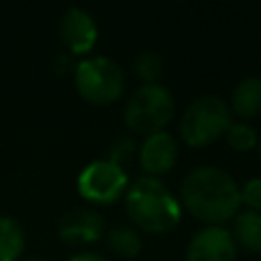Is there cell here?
<instances>
[{"mask_svg": "<svg viewBox=\"0 0 261 261\" xmlns=\"http://www.w3.org/2000/svg\"><path fill=\"white\" fill-rule=\"evenodd\" d=\"M179 204L208 226H222L241 210V188L220 167H194L181 181Z\"/></svg>", "mask_w": 261, "mask_h": 261, "instance_id": "1", "label": "cell"}, {"mask_svg": "<svg viewBox=\"0 0 261 261\" xmlns=\"http://www.w3.org/2000/svg\"><path fill=\"white\" fill-rule=\"evenodd\" d=\"M124 208L133 224L145 232H169L181 220L179 200L159 177L151 175H143L126 188Z\"/></svg>", "mask_w": 261, "mask_h": 261, "instance_id": "2", "label": "cell"}, {"mask_svg": "<svg viewBox=\"0 0 261 261\" xmlns=\"http://www.w3.org/2000/svg\"><path fill=\"white\" fill-rule=\"evenodd\" d=\"M175 112V102L171 92L157 84H141L124 104V124L128 130L149 137L167 126Z\"/></svg>", "mask_w": 261, "mask_h": 261, "instance_id": "3", "label": "cell"}, {"mask_svg": "<svg viewBox=\"0 0 261 261\" xmlns=\"http://www.w3.org/2000/svg\"><path fill=\"white\" fill-rule=\"evenodd\" d=\"M232 124L228 104L218 96H200L188 104L179 118L181 141L190 147H206L226 135Z\"/></svg>", "mask_w": 261, "mask_h": 261, "instance_id": "4", "label": "cell"}, {"mask_svg": "<svg viewBox=\"0 0 261 261\" xmlns=\"http://www.w3.org/2000/svg\"><path fill=\"white\" fill-rule=\"evenodd\" d=\"M73 84L86 102L104 106L116 102L122 96L124 73L112 57L90 55L75 65Z\"/></svg>", "mask_w": 261, "mask_h": 261, "instance_id": "5", "label": "cell"}, {"mask_svg": "<svg viewBox=\"0 0 261 261\" xmlns=\"http://www.w3.org/2000/svg\"><path fill=\"white\" fill-rule=\"evenodd\" d=\"M75 186L84 200L90 204L106 206L118 202L126 194L128 175L124 167L110 159H94L77 173Z\"/></svg>", "mask_w": 261, "mask_h": 261, "instance_id": "6", "label": "cell"}, {"mask_svg": "<svg viewBox=\"0 0 261 261\" xmlns=\"http://www.w3.org/2000/svg\"><path fill=\"white\" fill-rule=\"evenodd\" d=\"M237 243L224 226H204L188 243L186 261H234Z\"/></svg>", "mask_w": 261, "mask_h": 261, "instance_id": "7", "label": "cell"}, {"mask_svg": "<svg viewBox=\"0 0 261 261\" xmlns=\"http://www.w3.org/2000/svg\"><path fill=\"white\" fill-rule=\"evenodd\" d=\"M59 37L71 55H84L98 43V24L88 10L69 6L59 18Z\"/></svg>", "mask_w": 261, "mask_h": 261, "instance_id": "8", "label": "cell"}, {"mask_svg": "<svg viewBox=\"0 0 261 261\" xmlns=\"http://www.w3.org/2000/svg\"><path fill=\"white\" fill-rule=\"evenodd\" d=\"M57 234L65 243L73 245H88L96 243L106 234L104 216L90 206H80L67 210L57 222Z\"/></svg>", "mask_w": 261, "mask_h": 261, "instance_id": "9", "label": "cell"}, {"mask_svg": "<svg viewBox=\"0 0 261 261\" xmlns=\"http://www.w3.org/2000/svg\"><path fill=\"white\" fill-rule=\"evenodd\" d=\"M177 141L167 130L153 133L145 137L139 147V163L143 171L151 177L167 173L177 161Z\"/></svg>", "mask_w": 261, "mask_h": 261, "instance_id": "10", "label": "cell"}, {"mask_svg": "<svg viewBox=\"0 0 261 261\" xmlns=\"http://www.w3.org/2000/svg\"><path fill=\"white\" fill-rule=\"evenodd\" d=\"M230 112L241 118H253L261 114V77L247 75L243 77L230 94Z\"/></svg>", "mask_w": 261, "mask_h": 261, "instance_id": "11", "label": "cell"}, {"mask_svg": "<svg viewBox=\"0 0 261 261\" xmlns=\"http://www.w3.org/2000/svg\"><path fill=\"white\" fill-rule=\"evenodd\" d=\"M230 234L237 243V249H245L249 253L261 251V212L255 210H239L232 218Z\"/></svg>", "mask_w": 261, "mask_h": 261, "instance_id": "12", "label": "cell"}, {"mask_svg": "<svg viewBox=\"0 0 261 261\" xmlns=\"http://www.w3.org/2000/svg\"><path fill=\"white\" fill-rule=\"evenodd\" d=\"M24 245L22 226L10 216H0V261H20Z\"/></svg>", "mask_w": 261, "mask_h": 261, "instance_id": "13", "label": "cell"}, {"mask_svg": "<svg viewBox=\"0 0 261 261\" xmlns=\"http://www.w3.org/2000/svg\"><path fill=\"white\" fill-rule=\"evenodd\" d=\"M106 243H108V249L120 257H135L143 249L141 232L128 224H116V226L108 228Z\"/></svg>", "mask_w": 261, "mask_h": 261, "instance_id": "14", "label": "cell"}, {"mask_svg": "<svg viewBox=\"0 0 261 261\" xmlns=\"http://www.w3.org/2000/svg\"><path fill=\"white\" fill-rule=\"evenodd\" d=\"M226 141L234 151L247 153L257 147L259 137H257V130L249 122H232L226 130Z\"/></svg>", "mask_w": 261, "mask_h": 261, "instance_id": "15", "label": "cell"}, {"mask_svg": "<svg viewBox=\"0 0 261 261\" xmlns=\"http://www.w3.org/2000/svg\"><path fill=\"white\" fill-rule=\"evenodd\" d=\"M161 71H163V61L153 51H145L135 59V73L143 84H157Z\"/></svg>", "mask_w": 261, "mask_h": 261, "instance_id": "16", "label": "cell"}, {"mask_svg": "<svg viewBox=\"0 0 261 261\" xmlns=\"http://www.w3.org/2000/svg\"><path fill=\"white\" fill-rule=\"evenodd\" d=\"M135 149H137V145H135V141H133L130 137H118V139L110 145V155H108V159L122 167L124 163L130 161Z\"/></svg>", "mask_w": 261, "mask_h": 261, "instance_id": "17", "label": "cell"}, {"mask_svg": "<svg viewBox=\"0 0 261 261\" xmlns=\"http://www.w3.org/2000/svg\"><path fill=\"white\" fill-rule=\"evenodd\" d=\"M241 204L249 210L261 212V177H251L241 188Z\"/></svg>", "mask_w": 261, "mask_h": 261, "instance_id": "18", "label": "cell"}, {"mask_svg": "<svg viewBox=\"0 0 261 261\" xmlns=\"http://www.w3.org/2000/svg\"><path fill=\"white\" fill-rule=\"evenodd\" d=\"M67 261H106L100 253H94V251H80L75 255H71Z\"/></svg>", "mask_w": 261, "mask_h": 261, "instance_id": "19", "label": "cell"}, {"mask_svg": "<svg viewBox=\"0 0 261 261\" xmlns=\"http://www.w3.org/2000/svg\"><path fill=\"white\" fill-rule=\"evenodd\" d=\"M257 149H259V157H261V137H259V143H257Z\"/></svg>", "mask_w": 261, "mask_h": 261, "instance_id": "20", "label": "cell"}, {"mask_svg": "<svg viewBox=\"0 0 261 261\" xmlns=\"http://www.w3.org/2000/svg\"><path fill=\"white\" fill-rule=\"evenodd\" d=\"M24 261H43V259H35V257H31V259H24Z\"/></svg>", "mask_w": 261, "mask_h": 261, "instance_id": "21", "label": "cell"}]
</instances>
